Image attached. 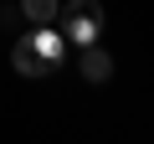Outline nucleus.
Wrapping results in <instances>:
<instances>
[{"label": "nucleus", "mask_w": 154, "mask_h": 144, "mask_svg": "<svg viewBox=\"0 0 154 144\" xmlns=\"http://www.w3.org/2000/svg\"><path fill=\"white\" fill-rule=\"evenodd\" d=\"M62 36H67V46H93L103 36V5L98 0H72V5H62Z\"/></svg>", "instance_id": "obj_1"}, {"label": "nucleus", "mask_w": 154, "mask_h": 144, "mask_svg": "<svg viewBox=\"0 0 154 144\" xmlns=\"http://www.w3.org/2000/svg\"><path fill=\"white\" fill-rule=\"evenodd\" d=\"M11 62H16V72H21V77H46V72H57V67L41 57V46H36L31 36H21V41L11 46Z\"/></svg>", "instance_id": "obj_2"}, {"label": "nucleus", "mask_w": 154, "mask_h": 144, "mask_svg": "<svg viewBox=\"0 0 154 144\" xmlns=\"http://www.w3.org/2000/svg\"><path fill=\"white\" fill-rule=\"evenodd\" d=\"M82 77H88V83H108V77H113V57H108L98 41L82 46Z\"/></svg>", "instance_id": "obj_3"}, {"label": "nucleus", "mask_w": 154, "mask_h": 144, "mask_svg": "<svg viewBox=\"0 0 154 144\" xmlns=\"http://www.w3.org/2000/svg\"><path fill=\"white\" fill-rule=\"evenodd\" d=\"M31 41L41 46V57H46L51 67H62V57H67V36H62V31H51V26H36V31H31Z\"/></svg>", "instance_id": "obj_4"}, {"label": "nucleus", "mask_w": 154, "mask_h": 144, "mask_svg": "<svg viewBox=\"0 0 154 144\" xmlns=\"http://www.w3.org/2000/svg\"><path fill=\"white\" fill-rule=\"evenodd\" d=\"M21 16L36 21V26H51V21L62 16V5H57V0H21Z\"/></svg>", "instance_id": "obj_5"}]
</instances>
